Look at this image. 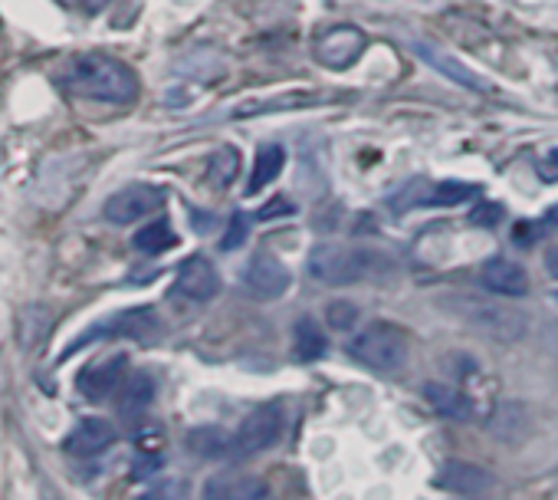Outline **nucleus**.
Wrapping results in <instances>:
<instances>
[{"label":"nucleus","mask_w":558,"mask_h":500,"mask_svg":"<svg viewBox=\"0 0 558 500\" xmlns=\"http://www.w3.org/2000/svg\"><path fill=\"white\" fill-rule=\"evenodd\" d=\"M57 86L76 99H96L109 106H129L138 99V76L132 67L109 53H80L57 70Z\"/></svg>","instance_id":"nucleus-1"},{"label":"nucleus","mask_w":558,"mask_h":500,"mask_svg":"<svg viewBox=\"0 0 558 500\" xmlns=\"http://www.w3.org/2000/svg\"><path fill=\"white\" fill-rule=\"evenodd\" d=\"M310 277L326 287H352L372 277L381 267V258L375 250L362 247H342V243H319L310 254Z\"/></svg>","instance_id":"nucleus-2"},{"label":"nucleus","mask_w":558,"mask_h":500,"mask_svg":"<svg viewBox=\"0 0 558 500\" xmlns=\"http://www.w3.org/2000/svg\"><path fill=\"white\" fill-rule=\"evenodd\" d=\"M349 353L375 372H398L408 362V336L401 326L368 323L349 340Z\"/></svg>","instance_id":"nucleus-3"},{"label":"nucleus","mask_w":558,"mask_h":500,"mask_svg":"<svg viewBox=\"0 0 558 500\" xmlns=\"http://www.w3.org/2000/svg\"><path fill=\"white\" fill-rule=\"evenodd\" d=\"M283 434V415H279L276 405H259L253 408L240 428L233 431V444H236V457H256L266 448L276 444V438Z\"/></svg>","instance_id":"nucleus-4"},{"label":"nucleus","mask_w":558,"mask_h":500,"mask_svg":"<svg viewBox=\"0 0 558 500\" xmlns=\"http://www.w3.org/2000/svg\"><path fill=\"white\" fill-rule=\"evenodd\" d=\"M463 313H466L470 326H476L483 336L499 340V343H515L529 333L525 313L509 303H473Z\"/></svg>","instance_id":"nucleus-5"},{"label":"nucleus","mask_w":558,"mask_h":500,"mask_svg":"<svg viewBox=\"0 0 558 500\" xmlns=\"http://www.w3.org/2000/svg\"><path fill=\"white\" fill-rule=\"evenodd\" d=\"M434 484H437L440 490L453 493V497L473 500V497H486V493L496 487V477H493V471H486L483 464L453 457V461H444V467L434 474Z\"/></svg>","instance_id":"nucleus-6"},{"label":"nucleus","mask_w":558,"mask_h":500,"mask_svg":"<svg viewBox=\"0 0 558 500\" xmlns=\"http://www.w3.org/2000/svg\"><path fill=\"white\" fill-rule=\"evenodd\" d=\"M161 204H165V194L158 188H151V184H129V188L116 191L106 201L102 214L112 224H135V221L148 217L151 211H158Z\"/></svg>","instance_id":"nucleus-7"},{"label":"nucleus","mask_w":558,"mask_h":500,"mask_svg":"<svg viewBox=\"0 0 558 500\" xmlns=\"http://www.w3.org/2000/svg\"><path fill=\"white\" fill-rule=\"evenodd\" d=\"M290 284H293V274H290V267L279 261V258H272V254H256L250 264H246V271H243V287L253 294V297H259V300H276V297H283L287 290H290Z\"/></svg>","instance_id":"nucleus-8"},{"label":"nucleus","mask_w":558,"mask_h":500,"mask_svg":"<svg viewBox=\"0 0 558 500\" xmlns=\"http://www.w3.org/2000/svg\"><path fill=\"white\" fill-rule=\"evenodd\" d=\"M365 47H368L365 34H362L359 27L342 24V27H332V31H326V34L319 37L316 57H319V63L329 67V70H345V67H352V63L365 53Z\"/></svg>","instance_id":"nucleus-9"},{"label":"nucleus","mask_w":558,"mask_h":500,"mask_svg":"<svg viewBox=\"0 0 558 500\" xmlns=\"http://www.w3.org/2000/svg\"><path fill=\"white\" fill-rule=\"evenodd\" d=\"M125 372H129V359H125L122 353H112V356H106V359H99V362H89V366L80 372L76 385H80V392H83L89 402H102V398H109L116 389L125 385Z\"/></svg>","instance_id":"nucleus-10"},{"label":"nucleus","mask_w":558,"mask_h":500,"mask_svg":"<svg viewBox=\"0 0 558 500\" xmlns=\"http://www.w3.org/2000/svg\"><path fill=\"white\" fill-rule=\"evenodd\" d=\"M480 284L502 300H519L532 290L529 271L522 264H515L512 258H489L480 271Z\"/></svg>","instance_id":"nucleus-11"},{"label":"nucleus","mask_w":558,"mask_h":500,"mask_svg":"<svg viewBox=\"0 0 558 500\" xmlns=\"http://www.w3.org/2000/svg\"><path fill=\"white\" fill-rule=\"evenodd\" d=\"M174 294H181V297H187V300H194V303L214 300V297L220 294V274H217V267H214L207 258H201V254L187 258V261L178 267Z\"/></svg>","instance_id":"nucleus-12"},{"label":"nucleus","mask_w":558,"mask_h":500,"mask_svg":"<svg viewBox=\"0 0 558 500\" xmlns=\"http://www.w3.org/2000/svg\"><path fill=\"white\" fill-rule=\"evenodd\" d=\"M529 428H532V418H529V408L522 402H499L489 418H486V431L502 441V444H519L529 438Z\"/></svg>","instance_id":"nucleus-13"},{"label":"nucleus","mask_w":558,"mask_h":500,"mask_svg":"<svg viewBox=\"0 0 558 500\" xmlns=\"http://www.w3.org/2000/svg\"><path fill=\"white\" fill-rule=\"evenodd\" d=\"M116 444V428L106 418H83L63 441V448L76 457H96Z\"/></svg>","instance_id":"nucleus-14"},{"label":"nucleus","mask_w":558,"mask_h":500,"mask_svg":"<svg viewBox=\"0 0 558 500\" xmlns=\"http://www.w3.org/2000/svg\"><path fill=\"white\" fill-rule=\"evenodd\" d=\"M161 330V320L155 307H132L119 317H112L106 326H99V336H122V340H148Z\"/></svg>","instance_id":"nucleus-15"},{"label":"nucleus","mask_w":558,"mask_h":500,"mask_svg":"<svg viewBox=\"0 0 558 500\" xmlns=\"http://www.w3.org/2000/svg\"><path fill=\"white\" fill-rule=\"evenodd\" d=\"M184 448L194 457H204V461H233L236 457L233 434H227L223 428H214V425L191 428L187 438H184Z\"/></svg>","instance_id":"nucleus-16"},{"label":"nucleus","mask_w":558,"mask_h":500,"mask_svg":"<svg viewBox=\"0 0 558 500\" xmlns=\"http://www.w3.org/2000/svg\"><path fill=\"white\" fill-rule=\"evenodd\" d=\"M204 500H276L269 484L259 477H217L207 480Z\"/></svg>","instance_id":"nucleus-17"},{"label":"nucleus","mask_w":558,"mask_h":500,"mask_svg":"<svg viewBox=\"0 0 558 500\" xmlns=\"http://www.w3.org/2000/svg\"><path fill=\"white\" fill-rule=\"evenodd\" d=\"M424 398L437 415H444L450 421H470L473 418V402L450 382H427Z\"/></svg>","instance_id":"nucleus-18"},{"label":"nucleus","mask_w":558,"mask_h":500,"mask_svg":"<svg viewBox=\"0 0 558 500\" xmlns=\"http://www.w3.org/2000/svg\"><path fill=\"white\" fill-rule=\"evenodd\" d=\"M53 323H57V313H53V310H47V307H40V303L24 307L21 317H17V343H21L24 349H37L40 343H47Z\"/></svg>","instance_id":"nucleus-19"},{"label":"nucleus","mask_w":558,"mask_h":500,"mask_svg":"<svg viewBox=\"0 0 558 500\" xmlns=\"http://www.w3.org/2000/svg\"><path fill=\"white\" fill-rule=\"evenodd\" d=\"M287 165V152L283 145H263L256 152V162H253V171H250V181H246V194H259L266 191V184H272L279 178Z\"/></svg>","instance_id":"nucleus-20"},{"label":"nucleus","mask_w":558,"mask_h":500,"mask_svg":"<svg viewBox=\"0 0 558 500\" xmlns=\"http://www.w3.org/2000/svg\"><path fill=\"white\" fill-rule=\"evenodd\" d=\"M414 50H417L430 67H437L444 76H450L453 83H460V86H466V90L489 93V83H486V80H480L476 73H470L460 60H453V57H447V53H440V50H434V47H424V44H414Z\"/></svg>","instance_id":"nucleus-21"},{"label":"nucleus","mask_w":558,"mask_h":500,"mask_svg":"<svg viewBox=\"0 0 558 500\" xmlns=\"http://www.w3.org/2000/svg\"><path fill=\"white\" fill-rule=\"evenodd\" d=\"M329 349V340H326V330H319V323L313 317H303L296 326H293V353L303 359V362H316L323 359Z\"/></svg>","instance_id":"nucleus-22"},{"label":"nucleus","mask_w":558,"mask_h":500,"mask_svg":"<svg viewBox=\"0 0 558 500\" xmlns=\"http://www.w3.org/2000/svg\"><path fill=\"white\" fill-rule=\"evenodd\" d=\"M155 379L148 372H135L125 379L122 385V395H119V408L122 415H142L151 402H155Z\"/></svg>","instance_id":"nucleus-23"},{"label":"nucleus","mask_w":558,"mask_h":500,"mask_svg":"<svg viewBox=\"0 0 558 500\" xmlns=\"http://www.w3.org/2000/svg\"><path fill=\"white\" fill-rule=\"evenodd\" d=\"M174 243H178V234H174L171 221H165V217L145 224V227L132 237V247L138 250V254H148V258L165 254V250H171Z\"/></svg>","instance_id":"nucleus-24"},{"label":"nucleus","mask_w":558,"mask_h":500,"mask_svg":"<svg viewBox=\"0 0 558 500\" xmlns=\"http://www.w3.org/2000/svg\"><path fill=\"white\" fill-rule=\"evenodd\" d=\"M236 171H240V155H236V148H230V145L217 148L214 158H210V171H207L210 184H214V188H227V184L236 178Z\"/></svg>","instance_id":"nucleus-25"},{"label":"nucleus","mask_w":558,"mask_h":500,"mask_svg":"<svg viewBox=\"0 0 558 500\" xmlns=\"http://www.w3.org/2000/svg\"><path fill=\"white\" fill-rule=\"evenodd\" d=\"M480 188L476 184H463V181H444V184H434L430 194H427V204L434 207H453V204H463L470 198H476Z\"/></svg>","instance_id":"nucleus-26"},{"label":"nucleus","mask_w":558,"mask_h":500,"mask_svg":"<svg viewBox=\"0 0 558 500\" xmlns=\"http://www.w3.org/2000/svg\"><path fill=\"white\" fill-rule=\"evenodd\" d=\"M359 323V307L352 300H332L326 307V326L336 333H352Z\"/></svg>","instance_id":"nucleus-27"},{"label":"nucleus","mask_w":558,"mask_h":500,"mask_svg":"<svg viewBox=\"0 0 558 500\" xmlns=\"http://www.w3.org/2000/svg\"><path fill=\"white\" fill-rule=\"evenodd\" d=\"M319 103V96H287L276 103H246L236 109V116H256V112H272V109H296V106H313Z\"/></svg>","instance_id":"nucleus-28"},{"label":"nucleus","mask_w":558,"mask_h":500,"mask_svg":"<svg viewBox=\"0 0 558 500\" xmlns=\"http://www.w3.org/2000/svg\"><path fill=\"white\" fill-rule=\"evenodd\" d=\"M246 237H250V217H246V214H233V217H230V227H227V234H223V240H220V247H223V250H236Z\"/></svg>","instance_id":"nucleus-29"},{"label":"nucleus","mask_w":558,"mask_h":500,"mask_svg":"<svg viewBox=\"0 0 558 500\" xmlns=\"http://www.w3.org/2000/svg\"><path fill=\"white\" fill-rule=\"evenodd\" d=\"M502 204H493V201H480L476 207H473V214H470V221L473 224H480V227H496L499 221H502Z\"/></svg>","instance_id":"nucleus-30"},{"label":"nucleus","mask_w":558,"mask_h":500,"mask_svg":"<svg viewBox=\"0 0 558 500\" xmlns=\"http://www.w3.org/2000/svg\"><path fill=\"white\" fill-rule=\"evenodd\" d=\"M138 500H181V484L168 480V484H158V487H148Z\"/></svg>","instance_id":"nucleus-31"},{"label":"nucleus","mask_w":558,"mask_h":500,"mask_svg":"<svg viewBox=\"0 0 558 500\" xmlns=\"http://www.w3.org/2000/svg\"><path fill=\"white\" fill-rule=\"evenodd\" d=\"M161 467H165L161 454H142V457L132 464V474H135V477H151V474H158Z\"/></svg>","instance_id":"nucleus-32"},{"label":"nucleus","mask_w":558,"mask_h":500,"mask_svg":"<svg viewBox=\"0 0 558 500\" xmlns=\"http://www.w3.org/2000/svg\"><path fill=\"white\" fill-rule=\"evenodd\" d=\"M293 211H296V204H290L287 198H276L269 207H263V211H259V217H272V214H293Z\"/></svg>","instance_id":"nucleus-33"},{"label":"nucleus","mask_w":558,"mask_h":500,"mask_svg":"<svg viewBox=\"0 0 558 500\" xmlns=\"http://www.w3.org/2000/svg\"><path fill=\"white\" fill-rule=\"evenodd\" d=\"M535 237H538V227H529V221H522V224L515 227V240L525 243V240H535Z\"/></svg>","instance_id":"nucleus-34"},{"label":"nucleus","mask_w":558,"mask_h":500,"mask_svg":"<svg viewBox=\"0 0 558 500\" xmlns=\"http://www.w3.org/2000/svg\"><path fill=\"white\" fill-rule=\"evenodd\" d=\"M545 271L558 281V243H555V247L548 250V254H545Z\"/></svg>","instance_id":"nucleus-35"},{"label":"nucleus","mask_w":558,"mask_h":500,"mask_svg":"<svg viewBox=\"0 0 558 500\" xmlns=\"http://www.w3.org/2000/svg\"><path fill=\"white\" fill-rule=\"evenodd\" d=\"M545 221H548L551 227H558V204H555V207H548V214H545Z\"/></svg>","instance_id":"nucleus-36"},{"label":"nucleus","mask_w":558,"mask_h":500,"mask_svg":"<svg viewBox=\"0 0 558 500\" xmlns=\"http://www.w3.org/2000/svg\"><path fill=\"white\" fill-rule=\"evenodd\" d=\"M47 500H57V497H53V493H47Z\"/></svg>","instance_id":"nucleus-37"},{"label":"nucleus","mask_w":558,"mask_h":500,"mask_svg":"<svg viewBox=\"0 0 558 500\" xmlns=\"http://www.w3.org/2000/svg\"><path fill=\"white\" fill-rule=\"evenodd\" d=\"M555 303H558V290H555Z\"/></svg>","instance_id":"nucleus-38"}]
</instances>
